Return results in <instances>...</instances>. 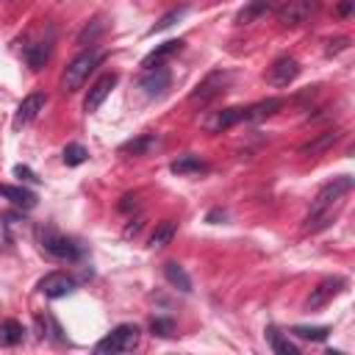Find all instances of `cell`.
Wrapping results in <instances>:
<instances>
[{"mask_svg":"<svg viewBox=\"0 0 355 355\" xmlns=\"http://www.w3.org/2000/svg\"><path fill=\"white\" fill-rule=\"evenodd\" d=\"M158 144H161V139H158L155 133H141V136H136L133 141L122 144L119 150H122V153H133V155H147V153H153Z\"/></svg>","mask_w":355,"mask_h":355,"instance_id":"cell-19","label":"cell"},{"mask_svg":"<svg viewBox=\"0 0 355 355\" xmlns=\"http://www.w3.org/2000/svg\"><path fill=\"white\" fill-rule=\"evenodd\" d=\"M130 208H136V194H125L119 202V211H130Z\"/></svg>","mask_w":355,"mask_h":355,"instance_id":"cell-34","label":"cell"},{"mask_svg":"<svg viewBox=\"0 0 355 355\" xmlns=\"http://www.w3.org/2000/svg\"><path fill=\"white\" fill-rule=\"evenodd\" d=\"M225 83H227V72H211V75H205L197 83V89L189 94V103H208V100H214L216 94L225 92Z\"/></svg>","mask_w":355,"mask_h":355,"instance_id":"cell-10","label":"cell"},{"mask_svg":"<svg viewBox=\"0 0 355 355\" xmlns=\"http://www.w3.org/2000/svg\"><path fill=\"white\" fill-rule=\"evenodd\" d=\"M272 8H277V0H250V3L236 14V25H250V22L261 19L263 14H269Z\"/></svg>","mask_w":355,"mask_h":355,"instance_id":"cell-16","label":"cell"},{"mask_svg":"<svg viewBox=\"0 0 355 355\" xmlns=\"http://www.w3.org/2000/svg\"><path fill=\"white\" fill-rule=\"evenodd\" d=\"M141 230V216H136V219H130V225L125 227V236H136Z\"/></svg>","mask_w":355,"mask_h":355,"instance_id":"cell-35","label":"cell"},{"mask_svg":"<svg viewBox=\"0 0 355 355\" xmlns=\"http://www.w3.org/2000/svg\"><path fill=\"white\" fill-rule=\"evenodd\" d=\"M347 44H349V39H347V36H338V39H330V42H327V55H333V53H341V50H344Z\"/></svg>","mask_w":355,"mask_h":355,"instance_id":"cell-31","label":"cell"},{"mask_svg":"<svg viewBox=\"0 0 355 355\" xmlns=\"http://www.w3.org/2000/svg\"><path fill=\"white\" fill-rule=\"evenodd\" d=\"M244 119V108H219V111H211L205 119H202V128L208 133H222L227 128H233L236 122Z\"/></svg>","mask_w":355,"mask_h":355,"instance_id":"cell-13","label":"cell"},{"mask_svg":"<svg viewBox=\"0 0 355 355\" xmlns=\"http://www.w3.org/2000/svg\"><path fill=\"white\" fill-rule=\"evenodd\" d=\"M14 175H17V178H22V180H28V183H36V180H39V178H36L28 166H22V164H17V166H14Z\"/></svg>","mask_w":355,"mask_h":355,"instance_id":"cell-33","label":"cell"},{"mask_svg":"<svg viewBox=\"0 0 355 355\" xmlns=\"http://www.w3.org/2000/svg\"><path fill=\"white\" fill-rule=\"evenodd\" d=\"M297 75H300V64H297V58H291V55H280V58L272 61V67H269V72H266V80H269L272 86L283 89V86H288Z\"/></svg>","mask_w":355,"mask_h":355,"instance_id":"cell-8","label":"cell"},{"mask_svg":"<svg viewBox=\"0 0 355 355\" xmlns=\"http://www.w3.org/2000/svg\"><path fill=\"white\" fill-rule=\"evenodd\" d=\"M25 58H28V64H31V69H42V67H44V61L50 58V44H47V42H39V44H33V47H28V53H25Z\"/></svg>","mask_w":355,"mask_h":355,"instance_id":"cell-25","label":"cell"},{"mask_svg":"<svg viewBox=\"0 0 355 355\" xmlns=\"http://www.w3.org/2000/svg\"><path fill=\"white\" fill-rule=\"evenodd\" d=\"M116 72H105V75H100L92 86H89V92H86V97H83V111L86 114H94L103 103H105V97L111 94V89L116 86Z\"/></svg>","mask_w":355,"mask_h":355,"instance_id":"cell-6","label":"cell"},{"mask_svg":"<svg viewBox=\"0 0 355 355\" xmlns=\"http://www.w3.org/2000/svg\"><path fill=\"white\" fill-rule=\"evenodd\" d=\"M347 286V280L344 277H327V280H322L313 291H311V297H308V302H305V308L308 311H319V308H324L341 288Z\"/></svg>","mask_w":355,"mask_h":355,"instance_id":"cell-12","label":"cell"},{"mask_svg":"<svg viewBox=\"0 0 355 355\" xmlns=\"http://www.w3.org/2000/svg\"><path fill=\"white\" fill-rule=\"evenodd\" d=\"M139 338H141V330H139L136 324H116L105 338H100V341L94 344V352H97V355L130 352V349H136Z\"/></svg>","mask_w":355,"mask_h":355,"instance_id":"cell-2","label":"cell"},{"mask_svg":"<svg viewBox=\"0 0 355 355\" xmlns=\"http://www.w3.org/2000/svg\"><path fill=\"white\" fill-rule=\"evenodd\" d=\"M175 175H186V172H202L205 169V164L200 161V158H194V155H183V158H178V161H172V166H169Z\"/></svg>","mask_w":355,"mask_h":355,"instance_id":"cell-27","label":"cell"},{"mask_svg":"<svg viewBox=\"0 0 355 355\" xmlns=\"http://www.w3.org/2000/svg\"><path fill=\"white\" fill-rule=\"evenodd\" d=\"M313 8H316L313 0H288L286 6L277 8V22H280L283 28H297L300 22L308 19V14H311Z\"/></svg>","mask_w":355,"mask_h":355,"instance_id":"cell-9","label":"cell"},{"mask_svg":"<svg viewBox=\"0 0 355 355\" xmlns=\"http://www.w3.org/2000/svg\"><path fill=\"white\" fill-rule=\"evenodd\" d=\"M266 341H269V347H272L277 355H300V349H297L277 327H272V324L266 327Z\"/></svg>","mask_w":355,"mask_h":355,"instance_id":"cell-22","label":"cell"},{"mask_svg":"<svg viewBox=\"0 0 355 355\" xmlns=\"http://www.w3.org/2000/svg\"><path fill=\"white\" fill-rule=\"evenodd\" d=\"M183 14H186V8H172V11H166V14H164V17H161V19H158V22L153 25V28H150V33L166 31V28H169V25H175V22H178V19L183 17Z\"/></svg>","mask_w":355,"mask_h":355,"instance_id":"cell-28","label":"cell"},{"mask_svg":"<svg viewBox=\"0 0 355 355\" xmlns=\"http://www.w3.org/2000/svg\"><path fill=\"white\" fill-rule=\"evenodd\" d=\"M39 111H44V94H42V92H31V94L17 105L14 119H11V128H14V130L25 128L28 122H33V119L39 116Z\"/></svg>","mask_w":355,"mask_h":355,"instance_id":"cell-11","label":"cell"},{"mask_svg":"<svg viewBox=\"0 0 355 355\" xmlns=\"http://www.w3.org/2000/svg\"><path fill=\"white\" fill-rule=\"evenodd\" d=\"M280 105H283V100H280V97H266V100H258V103H252L250 108H244V119H241V122H261V119L272 116V114H275Z\"/></svg>","mask_w":355,"mask_h":355,"instance_id":"cell-17","label":"cell"},{"mask_svg":"<svg viewBox=\"0 0 355 355\" xmlns=\"http://www.w3.org/2000/svg\"><path fill=\"white\" fill-rule=\"evenodd\" d=\"M175 233H178V222H175V219H164V222L153 230V236H150V247H153V250L166 247V244L175 239Z\"/></svg>","mask_w":355,"mask_h":355,"instance_id":"cell-21","label":"cell"},{"mask_svg":"<svg viewBox=\"0 0 355 355\" xmlns=\"http://www.w3.org/2000/svg\"><path fill=\"white\" fill-rule=\"evenodd\" d=\"M22 338H25V327L17 319H6L0 324V344L3 347H17Z\"/></svg>","mask_w":355,"mask_h":355,"instance_id":"cell-23","label":"cell"},{"mask_svg":"<svg viewBox=\"0 0 355 355\" xmlns=\"http://www.w3.org/2000/svg\"><path fill=\"white\" fill-rule=\"evenodd\" d=\"M352 11H355V0H338V6H336V14L338 17H352Z\"/></svg>","mask_w":355,"mask_h":355,"instance_id":"cell-32","label":"cell"},{"mask_svg":"<svg viewBox=\"0 0 355 355\" xmlns=\"http://www.w3.org/2000/svg\"><path fill=\"white\" fill-rule=\"evenodd\" d=\"M0 197H6L11 205L22 208V211H31L36 205V194L25 186H11V183H0Z\"/></svg>","mask_w":355,"mask_h":355,"instance_id":"cell-15","label":"cell"},{"mask_svg":"<svg viewBox=\"0 0 355 355\" xmlns=\"http://www.w3.org/2000/svg\"><path fill=\"white\" fill-rule=\"evenodd\" d=\"M75 288H78V280L72 275H67V272H50V275H44L39 280V291L44 297H50V300H61V297L72 294Z\"/></svg>","mask_w":355,"mask_h":355,"instance_id":"cell-7","label":"cell"},{"mask_svg":"<svg viewBox=\"0 0 355 355\" xmlns=\"http://www.w3.org/2000/svg\"><path fill=\"white\" fill-rule=\"evenodd\" d=\"M164 275H166V280H169L178 291H183V294H189V291H191V277L186 275V269H183L180 263L166 261V263H164Z\"/></svg>","mask_w":355,"mask_h":355,"instance_id":"cell-20","label":"cell"},{"mask_svg":"<svg viewBox=\"0 0 355 355\" xmlns=\"http://www.w3.org/2000/svg\"><path fill=\"white\" fill-rule=\"evenodd\" d=\"M169 83H172V72H169L164 64L144 69V75L139 78V89H141L147 97H161V94H166Z\"/></svg>","mask_w":355,"mask_h":355,"instance_id":"cell-5","label":"cell"},{"mask_svg":"<svg viewBox=\"0 0 355 355\" xmlns=\"http://www.w3.org/2000/svg\"><path fill=\"white\" fill-rule=\"evenodd\" d=\"M86 158H89V153H86V147H83V144H78V141L67 144V147H64V153H61V161H64L67 166H80Z\"/></svg>","mask_w":355,"mask_h":355,"instance_id":"cell-26","label":"cell"},{"mask_svg":"<svg viewBox=\"0 0 355 355\" xmlns=\"http://www.w3.org/2000/svg\"><path fill=\"white\" fill-rule=\"evenodd\" d=\"M291 333L297 338H305V341H324L330 336V327L327 324H316V327H308V324H294Z\"/></svg>","mask_w":355,"mask_h":355,"instance_id":"cell-24","label":"cell"},{"mask_svg":"<svg viewBox=\"0 0 355 355\" xmlns=\"http://www.w3.org/2000/svg\"><path fill=\"white\" fill-rule=\"evenodd\" d=\"M150 330H153L155 336L169 338V336L175 333V322H172V319H153V322H150Z\"/></svg>","mask_w":355,"mask_h":355,"instance_id":"cell-29","label":"cell"},{"mask_svg":"<svg viewBox=\"0 0 355 355\" xmlns=\"http://www.w3.org/2000/svg\"><path fill=\"white\" fill-rule=\"evenodd\" d=\"M183 50V39H169V42H164V44H158L150 55H144V61H141V67L144 69H150V67H158L164 58H169L172 53H180Z\"/></svg>","mask_w":355,"mask_h":355,"instance_id":"cell-18","label":"cell"},{"mask_svg":"<svg viewBox=\"0 0 355 355\" xmlns=\"http://www.w3.org/2000/svg\"><path fill=\"white\" fill-rule=\"evenodd\" d=\"M349 189H352V178H349V175L333 178L330 183H324V186L316 191V200H313V205H311V211H308V219H311V216H319V214H324V211H333V202H338Z\"/></svg>","mask_w":355,"mask_h":355,"instance_id":"cell-4","label":"cell"},{"mask_svg":"<svg viewBox=\"0 0 355 355\" xmlns=\"http://www.w3.org/2000/svg\"><path fill=\"white\" fill-rule=\"evenodd\" d=\"M338 139H341V130H338V128H327V130L316 133L313 139H308L305 144H300V153H302V155H322V153H327Z\"/></svg>","mask_w":355,"mask_h":355,"instance_id":"cell-14","label":"cell"},{"mask_svg":"<svg viewBox=\"0 0 355 355\" xmlns=\"http://www.w3.org/2000/svg\"><path fill=\"white\" fill-rule=\"evenodd\" d=\"M103 31V19H92V25H86L83 31H80V36H78V42L80 44H86V42H94V36Z\"/></svg>","mask_w":355,"mask_h":355,"instance_id":"cell-30","label":"cell"},{"mask_svg":"<svg viewBox=\"0 0 355 355\" xmlns=\"http://www.w3.org/2000/svg\"><path fill=\"white\" fill-rule=\"evenodd\" d=\"M36 236H39V244L44 252H50L53 258H61V261H78L83 255V247L61 233H55L53 227H36Z\"/></svg>","mask_w":355,"mask_h":355,"instance_id":"cell-3","label":"cell"},{"mask_svg":"<svg viewBox=\"0 0 355 355\" xmlns=\"http://www.w3.org/2000/svg\"><path fill=\"white\" fill-rule=\"evenodd\" d=\"M100 61H103V53H97V50H86V53H80V55H75L69 64H67V69H64V78H61V92L64 94H72V92H78L86 80H89V75L100 67Z\"/></svg>","mask_w":355,"mask_h":355,"instance_id":"cell-1","label":"cell"}]
</instances>
